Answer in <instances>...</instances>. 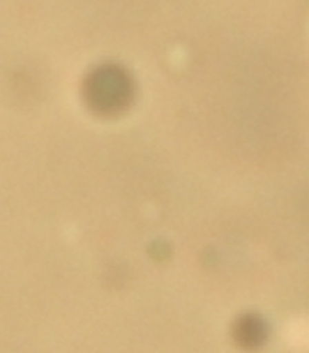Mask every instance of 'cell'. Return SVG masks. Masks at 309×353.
Listing matches in <instances>:
<instances>
[{
  "label": "cell",
  "mask_w": 309,
  "mask_h": 353,
  "mask_svg": "<svg viewBox=\"0 0 309 353\" xmlns=\"http://www.w3.org/2000/svg\"><path fill=\"white\" fill-rule=\"evenodd\" d=\"M86 97H88L92 109H99L104 113L120 111L132 97V81L116 65H104L88 77Z\"/></svg>",
  "instance_id": "1"
}]
</instances>
